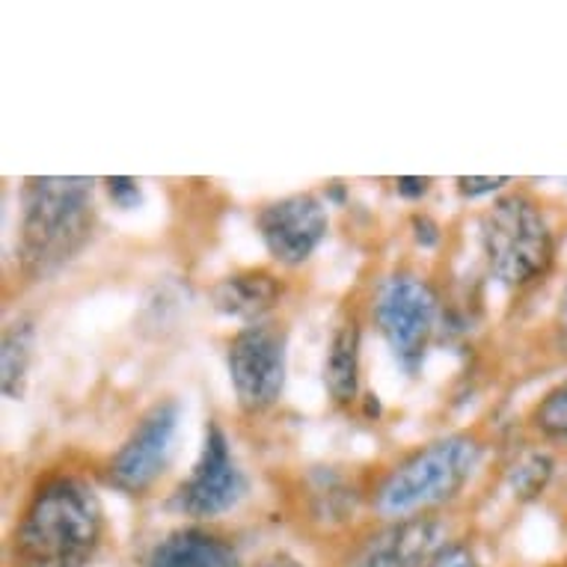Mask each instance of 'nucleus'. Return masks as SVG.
<instances>
[{"label": "nucleus", "mask_w": 567, "mask_h": 567, "mask_svg": "<svg viewBox=\"0 0 567 567\" xmlns=\"http://www.w3.org/2000/svg\"><path fill=\"white\" fill-rule=\"evenodd\" d=\"M33 324L16 321L3 330V351H0V372H3V395L19 399L28 381L30 360H33Z\"/></svg>", "instance_id": "obj_14"}, {"label": "nucleus", "mask_w": 567, "mask_h": 567, "mask_svg": "<svg viewBox=\"0 0 567 567\" xmlns=\"http://www.w3.org/2000/svg\"><path fill=\"white\" fill-rule=\"evenodd\" d=\"M256 226L270 259L298 268L321 247L330 220L318 196L291 194L265 205L256 217Z\"/></svg>", "instance_id": "obj_9"}, {"label": "nucleus", "mask_w": 567, "mask_h": 567, "mask_svg": "<svg viewBox=\"0 0 567 567\" xmlns=\"http://www.w3.org/2000/svg\"><path fill=\"white\" fill-rule=\"evenodd\" d=\"M104 512L84 478L54 475L24 505L12 553L19 567H86L102 547Z\"/></svg>", "instance_id": "obj_1"}, {"label": "nucleus", "mask_w": 567, "mask_h": 567, "mask_svg": "<svg viewBox=\"0 0 567 567\" xmlns=\"http://www.w3.org/2000/svg\"><path fill=\"white\" fill-rule=\"evenodd\" d=\"M549 475H553V461L544 452H529L523 455L512 470V487L520 499H532L547 487Z\"/></svg>", "instance_id": "obj_15"}, {"label": "nucleus", "mask_w": 567, "mask_h": 567, "mask_svg": "<svg viewBox=\"0 0 567 567\" xmlns=\"http://www.w3.org/2000/svg\"><path fill=\"white\" fill-rule=\"evenodd\" d=\"M482 252L496 282L526 289L553 268L556 238L532 196L505 194L482 215Z\"/></svg>", "instance_id": "obj_4"}, {"label": "nucleus", "mask_w": 567, "mask_h": 567, "mask_svg": "<svg viewBox=\"0 0 567 567\" xmlns=\"http://www.w3.org/2000/svg\"><path fill=\"white\" fill-rule=\"evenodd\" d=\"M446 547V529L434 517H404L374 532L348 567H431Z\"/></svg>", "instance_id": "obj_10"}, {"label": "nucleus", "mask_w": 567, "mask_h": 567, "mask_svg": "<svg viewBox=\"0 0 567 567\" xmlns=\"http://www.w3.org/2000/svg\"><path fill=\"white\" fill-rule=\"evenodd\" d=\"M286 357H289L286 330L268 321L241 327L229 339L226 369H229L235 399L244 413H265L277 404L286 386V369H289Z\"/></svg>", "instance_id": "obj_6"}, {"label": "nucleus", "mask_w": 567, "mask_h": 567, "mask_svg": "<svg viewBox=\"0 0 567 567\" xmlns=\"http://www.w3.org/2000/svg\"><path fill=\"white\" fill-rule=\"evenodd\" d=\"M104 185H107V194H111V199L120 205V208H134V205L143 199L140 185L134 182V178H125V176L104 178Z\"/></svg>", "instance_id": "obj_19"}, {"label": "nucleus", "mask_w": 567, "mask_h": 567, "mask_svg": "<svg viewBox=\"0 0 567 567\" xmlns=\"http://www.w3.org/2000/svg\"><path fill=\"white\" fill-rule=\"evenodd\" d=\"M178 425H182V404L176 399H164L146 410L111 457L107 482L131 496L150 491L173 461Z\"/></svg>", "instance_id": "obj_7"}, {"label": "nucleus", "mask_w": 567, "mask_h": 567, "mask_svg": "<svg viewBox=\"0 0 567 567\" xmlns=\"http://www.w3.org/2000/svg\"><path fill=\"white\" fill-rule=\"evenodd\" d=\"M244 496H247V475L235 461L229 437L217 422H208L203 452L196 457L190 475L178 484L173 508L194 520H212L233 512Z\"/></svg>", "instance_id": "obj_8"}, {"label": "nucleus", "mask_w": 567, "mask_h": 567, "mask_svg": "<svg viewBox=\"0 0 567 567\" xmlns=\"http://www.w3.org/2000/svg\"><path fill=\"white\" fill-rule=\"evenodd\" d=\"M431 567H484L478 561L473 549L466 547V544H446V547L440 549V556L431 561Z\"/></svg>", "instance_id": "obj_18"}, {"label": "nucleus", "mask_w": 567, "mask_h": 567, "mask_svg": "<svg viewBox=\"0 0 567 567\" xmlns=\"http://www.w3.org/2000/svg\"><path fill=\"white\" fill-rule=\"evenodd\" d=\"M372 312L395 363L408 374H419L437 330L440 300L434 289L416 274H392L378 286Z\"/></svg>", "instance_id": "obj_5"}, {"label": "nucleus", "mask_w": 567, "mask_h": 567, "mask_svg": "<svg viewBox=\"0 0 567 567\" xmlns=\"http://www.w3.org/2000/svg\"><path fill=\"white\" fill-rule=\"evenodd\" d=\"M556 330H558V336H561V342L567 344V286H565V289H561V298H558Z\"/></svg>", "instance_id": "obj_22"}, {"label": "nucleus", "mask_w": 567, "mask_h": 567, "mask_svg": "<svg viewBox=\"0 0 567 567\" xmlns=\"http://www.w3.org/2000/svg\"><path fill=\"white\" fill-rule=\"evenodd\" d=\"M395 187L404 199H422L431 190V178H399Z\"/></svg>", "instance_id": "obj_20"}, {"label": "nucleus", "mask_w": 567, "mask_h": 567, "mask_svg": "<svg viewBox=\"0 0 567 567\" xmlns=\"http://www.w3.org/2000/svg\"><path fill=\"white\" fill-rule=\"evenodd\" d=\"M279 295H282V286L268 270H238L217 282L212 300L217 312L247 321V324H259L261 318L277 307Z\"/></svg>", "instance_id": "obj_13"}, {"label": "nucleus", "mask_w": 567, "mask_h": 567, "mask_svg": "<svg viewBox=\"0 0 567 567\" xmlns=\"http://www.w3.org/2000/svg\"><path fill=\"white\" fill-rule=\"evenodd\" d=\"M505 185H512V178H491V176H461L457 178V190L466 199H475V196H491L496 190H503Z\"/></svg>", "instance_id": "obj_17"}, {"label": "nucleus", "mask_w": 567, "mask_h": 567, "mask_svg": "<svg viewBox=\"0 0 567 567\" xmlns=\"http://www.w3.org/2000/svg\"><path fill=\"white\" fill-rule=\"evenodd\" d=\"M146 567H241V561L226 538L199 526H185L164 535L150 549Z\"/></svg>", "instance_id": "obj_11"}, {"label": "nucleus", "mask_w": 567, "mask_h": 567, "mask_svg": "<svg viewBox=\"0 0 567 567\" xmlns=\"http://www.w3.org/2000/svg\"><path fill=\"white\" fill-rule=\"evenodd\" d=\"M482 464V443L473 434H449L416 449L383 475L374 491V512L392 520L416 517L425 508L461 496Z\"/></svg>", "instance_id": "obj_3"}, {"label": "nucleus", "mask_w": 567, "mask_h": 567, "mask_svg": "<svg viewBox=\"0 0 567 567\" xmlns=\"http://www.w3.org/2000/svg\"><path fill=\"white\" fill-rule=\"evenodd\" d=\"M532 425L547 437L567 440V381L540 399L538 408L532 410Z\"/></svg>", "instance_id": "obj_16"}, {"label": "nucleus", "mask_w": 567, "mask_h": 567, "mask_svg": "<svg viewBox=\"0 0 567 567\" xmlns=\"http://www.w3.org/2000/svg\"><path fill=\"white\" fill-rule=\"evenodd\" d=\"M93 178H28L21 190L19 256L30 277H51L75 259L93 235Z\"/></svg>", "instance_id": "obj_2"}, {"label": "nucleus", "mask_w": 567, "mask_h": 567, "mask_svg": "<svg viewBox=\"0 0 567 567\" xmlns=\"http://www.w3.org/2000/svg\"><path fill=\"white\" fill-rule=\"evenodd\" d=\"M256 567H303L295 556H289V553H282V549H277V553H268L265 558H259V565Z\"/></svg>", "instance_id": "obj_21"}, {"label": "nucleus", "mask_w": 567, "mask_h": 567, "mask_svg": "<svg viewBox=\"0 0 567 567\" xmlns=\"http://www.w3.org/2000/svg\"><path fill=\"white\" fill-rule=\"evenodd\" d=\"M324 386L336 404H353L363 390V327L357 318L336 324L324 353Z\"/></svg>", "instance_id": "obj_12"}]
</instances>
